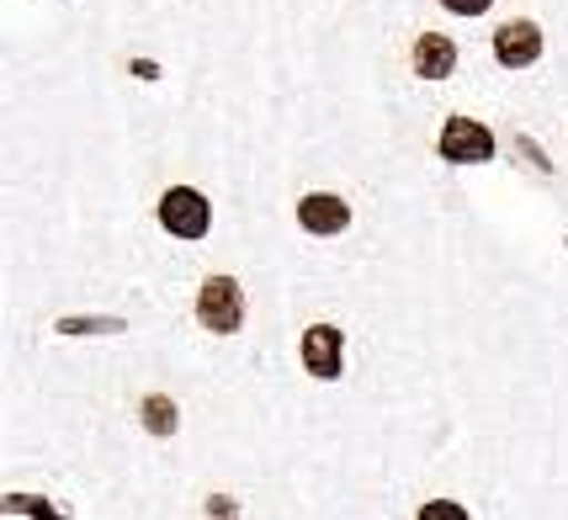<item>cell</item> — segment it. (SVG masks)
Instances as JSON below:
<instances>
[{"instance_id": "7a4b0ae2", "label": "cell", "mask_w": 568, "mask_h": 520, "mask_svg": "<svg viewBox=\"0 0 568 520\" xmlns=\"http://www.w3.org/2000/svg\"><path fill=\"white\" fill-rule=\"evenodd\" d=\"M160 223H165V234H175V239H202L213 228V207L192 186H171L160 197Z\"/></svg>"}, {"instance_id": "8992f818", "label": "cell", "mask_w": 568, "mask_h": 520, "mask_svg": "<svg viewBox=\"0 0 568 520\" xmlns=\"http://www.w3.org/2000/svg\"><path fill=\"white\" fill-rule=\"evenodd\" d=\"M303 367L314 371V377H324V383L341 377V329L335 324H314L303 335Z\"/></svg>"}, {"instance_id": "ba28073f", "label": "cell", "mask_w": 568, "mask_h": 520, "mask_svg": "<svg viewBox=\"0 0 568 520\" xmlns=\"http://www.w3.org/2000/svg\"><path fill=\"white\" fill-rule=\"evenodd\" d=\"M144 430H154V436H171L175 430V404L165 394L144 398Z\"/></svg>"}, {"instance_id": "52a82bcc", "label": "cell", "mask_w": 568, "mask_h": 520, "mask_svg": "<svg viewBox=\"0 0 568 520\" xmlns=\"http://www.w3.org/2000/svg\"><path fill=\"white\" fill-rule=\"evenodd\" d=\"M452 70H457V43L446 32H420V43H415V74L446 80Z\"/></svg>"}, {"instance_id": "6da1fadb", "label": "cell", "mask_w": 568, "mask_h": 520, "mask_svg": "<svg viewBox=\"0 0 568 520\" xmlns=\"http://www.w3.org/2000/svg\"><path fill=\"white\" fill-rule=\"evenodd\" d=\"M197 319H202V329H213V335H234V329L245 324V293H240L234 276H207V282H202Z\"/></svg>"}, {"instance_id": "9c48e42d", "label": "cell", "mask_w": 568, "mask_h": 520, "mask_svg": "<svg viewBox=\"0 0 568 520\" xmlns=\"http://www.w3.org/2000/svg\"><path fill=\"white\" fill-rule=\"evenodd\" d=\"M442 6L452 11V17H484V11H489L495 0H442Z\"/></svg>"}, {"instance_id": "5b68a950", "label": "cell", "mask_w": 568, "mask_h": 520, "mask_svg": "<svg viewBox=\"0 0 568 520\" xmlns=\"http://www.w3.org/2000/svg\"><path fill=\"white\" fill-rule=\"evenodd\" d=\"M297 223H303V234H341L351 223V207L335 192H308V197L297 202Z\"/></svg>"}, {"instance_id": "277c9868", "label": "cell", "mask_w": 568, "mask_h": 520, "mask_svg": "<svg viewBox=\"0 0 568 520\" xmlns=\"http://www.w3.org/2000/svg\"><path fill=\"white\" fill-rule=\"evenodd\" d=\"M495 59L505 70H526L542 59V27L537 22H505L495 32Z\"/></svg>"}, {"instance_id": "3957f363", "label": "cell", "mask_w": 568, "mask_h": 520, "mask_svg": "<svg viewBox=\"0 0 568 520\" xmlns=\"http://www.w3.org/2000/svg\"><path fill=\"white\" fill-rule=\"evenodd\" d=\"M436 149L452 165H484V160H495V133L484 123H473V118H446Z\"/></svg>"}, {"instance_id": "30bf717a", "label": "cell", "mask_w": 568, "mask_h": 520, "mask_svg": "<svg viewBox=\"0 0 568 520\" xmlns=\"http://www.w3.org/2000/svg\"><path fill=\"white\" fill-rule=\"evenodd\" d=\"M425 520H463V510H457V504H430Z\"/></svg>"}]
</instances>
